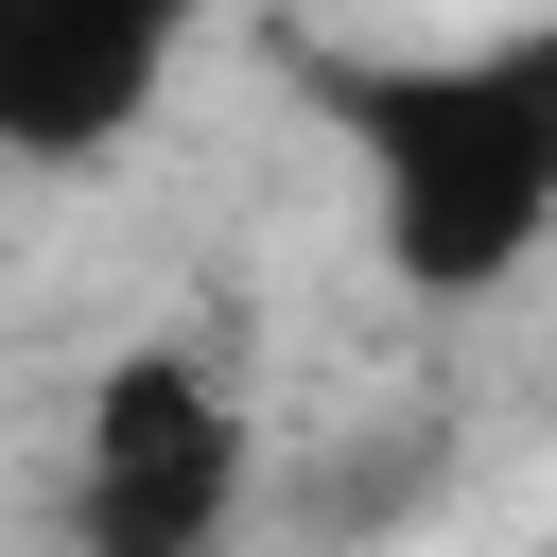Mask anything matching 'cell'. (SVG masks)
Segmentation results:
<instances>
[{"label": "cell", "mask_w": 557, "mask_h": 557, "mask_svg": "<svg viewBox=\"0 0 557 557\" xmlns=\"http://www.w3.org/2000/svg\"><path fill=\"white\" fill-rule=\"evenodd\" d=\"M278 70L331 122V157L366 174V226L418 296L470 313L540 261V226H557V0H522L505 35H400V52L296 35Z\"/></svg>", "instance_id": "cell-1"}, {"label": "cell", "mask_w": 557, "mask_h": 557, "mask_svg": "<svg viewBox=\"0 0 557 557\" xmlns=\"http://www.w3.org/2000/svg\"><path fill=\"white\" fill-rule=\"evenodd\" d=\"M244 470H261V435H244L226 366L139 331L87 383V418H70V540L87 557H209L244 522Z\"/></svg>", "instance_id": "cell-2"}, {"label": "cell", "mask_w": 557, "mask_h": 557, "mask_svg": "<svg viewBox=\"0 0 557 557\" xmlns=\"http://www.w3.org/2000/svg\"><path fill=\"white\" fill-rule=\"evenodd\" d=\"M226 0H0V139L17 157H104L157 87H174V52L209 35Z\"/></svg>", "instance_id": "cell-3"}]
</instances>
